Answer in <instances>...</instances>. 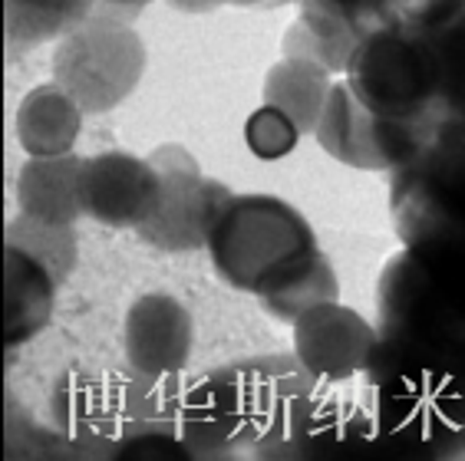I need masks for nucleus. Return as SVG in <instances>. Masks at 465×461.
Returning a JSON list of instances; mask_svg holds the SVG:
<instances>
[{
	"mask_svg": "<svg viewBox=\"0 0 465 461\" xmlns=\"http://www.w3.org/2000/svg\"><path fill=\"white\" fill-rule=\"evenodd\" d=\"M297 142H301V129L274 106L254 109L244 123V145L261 162L287 159L297 149Z\"/></svg>",
	"mask_w": 465,
	"mask_h": 461,
	"instance_id": "22",
	"label": "nucleus"
},
{
	"mask_svg": "<svg viewBox=\"0 0 465 461\" xmlns=\"http://www.w3.org/2000/svg\"><path fill=\"white\" fill-rule=\"evenodd\" d=\"M465 20V0H400L396 24L416 34H442Z\"/></svg>",
	"mask_w": 465,
	"mask_h": 461,
	"instance_id": "24",
	"label": "nucleus"
},
{
	"mask_svg": "<svg viewBox=\"0 0 465 461\" xmlns=\"http://www.w3.org/2000/svg\"><path fill=\"white\" fill-rule=\"evenodd\" d=\"M337 76L317 63L281 56L264 76V106H274L301 129V135H313L321 115L331 103Z\"/></svg>",
	"mask_w": 465,
	"mask_h": 461,
	"instance_id": "17",
	"label": "nucleus"
},
{
	"mask_svg": "<svg viewBox=\"0 0 465 461\" xmlns=\"http://www.w3.org/2000/svg\"><path fill=\"white\" fill-rule=\"evenodd\" d=\"M125 363L143 379H172L192 359L195 349V319L188 307L172 293H143L129 307L123 323Z\"/></svg>",
	"mask_w": 465,
	"mask_h": 461,
	"instance_id": "13",
	"label": "nucleus"
},
{
	"mask_svg": "<svg viewBox=\"0 0 465 461\" xmlns=\"http://www.w3.org/2000/svg\"><path fill=\"white\" fill-rule=\"evenodd\" d=\"M291 329H294L291 353L323 389H341L347 382L363 379L380 346V327L343 307L341 300L304 313Z\"/></svg>",
	"mask_w": 465,
	"mask_h": 461,
	"instance_id": "11",
	"label": "nucleus"
},
{
	"mask_svg": "<svg viewBox=\"0 0 465 461\" xmlns=\"http://www.w3.org/2000/svg\"><path fill=\"white\" fill-rule=\"evenodd\" d=\"M337 300H341V277L333 270V260L321 250L317 260H313L307 270H301L294 280H287L284 287L271 290L268 297H261V307L274 319L294 327L304 313L317 310L323 303H337Z\"/></svg>",
	"mask_w": 465,
	"mask_h": 461,
	"instance_id": "19",
	"label": "nucleus"
},
{
	"mask_svg": "<svg viewBox=\"0 0 465 461\" xmlns=\"http://www.w3.org/2000/svg\"><path fill=\"white\" fill-rule=\"evenodd\" d=\"M162 406L169 428L185 438L198 458L234 455L238 448H254V408L238 363L192 376L185 382L162 379Z\"/></svg>",
	"mask_w": 465,
	"mask_h": 461,
	"instance_id": "7",
	"label": "nucleus"
},
{
	"mask_svg": "<svg viewBox=\"0 0 465 461\" xmlns=\"http://www.w3.org/2000/svg\"><path fill=\"white\" fill-rule=\"evenodd\" d=\"M432 125H406L386 123L370 113L347 80H337L331 93V103L323 109L321 125L313 129V139L333 162L350 165L357 172H400L410 165L420 152L436 142Z\"/></svg>",
	"mask_w": 465,
	"mask_h": 461,
	"instance_id": "8",
	"label": "nucleus"
},
{
	"mask_svg": "<svg viewBox=\"0 0 465 461\" xmlns=\"http://www.w3.org/2000/svg\"><path fill=\"white\" fill-rule=\"evenodd\" d=\"M376 327L465 353V240L403 244L376 280Z\"/></svg>",
	"mask_w": 465,
	"mask_h": 461,
	"instance_id": "3",
	"label": "nucleus"
},
{
	"mask_svg": "<svg viewBox=\"0 0 465 461\" xmlns=\"http://www.w3.org/2000/svg\"><path fill=\"white\" fill-rule=\"evenodd\" d=\"M7 244L34 254L40 264H46L54 270L56 280L70 274L73 260H76V238L73 228H54V224L34 221L27 214H17L7 224Z\"/></svg>",
	"mask_w": 465,
	"mask_h": 461,
	"instance_id": "20",
	"label": "nucleus"
},
{
	"mask_svg": "<svg viewBox=\"0 0 465 461\" xmlns=\"http://www.w3.org/2000/svg\"><path fill=\"white\" fill-rule=\"evenodd\" d=\"M341 80L386 123L442 129V73L432 36L400 24L376 30L357 46Z\"/></svg>",
	"mask_w": 465,
	"mask_h": 461,
	"instance_id": "4",
	"label": "nucleus"
},
{
	"mask_svg": "<svg viewBox=\"0 0 465 461\" xmlns=\"http://www.w3.org/2000/svg\"><path fill=\"white\" fill-rule=\"evenodd\" d=\"M4 337L7 346H20L44 333V327L54 317L56 280L54 270L20 248H10L4 254Z\"/></svg>",
	"mask_w": 465,
	"mask_h": 461,
	"instance_id": "15",
	"label": "nucleus"
},
{
	"mask_svg": "<svg viewBox=\"0 0 465 461\" xmlns=\"http://www.w3.org/2000/svg\"><path fill=\"white\" fill-rule=\"evenodd\" d=\"M222 4H232V7H251V10H274V7H287V4H301V0H222Z\"/></svg>",
	"mask_w": 465,
	"mask_h": 461,
	"instance_id": "27",
	"label": "nucleus"
},
{
	"mask_svg": "<svg viewBox=\"0 0 465 461\" xmlns=\"http://www.w3.org/2000/svg\"><path fill=\"white\" fill-rule=\"evenodd\" d=\"M162 178V201L159 211L135 230L153 248L172 250H198L208 244L212 224H215L222 204L234 195L215 178L202 175V165L195 155L179 142H165L149 155Z\"/></svg>",
	"mask_w": 465,
	"mask_h": 461,
	"instance_id": "9",
	"label": "nucleus"
},
{
	"mask_svg": "<svg viewBox=\"0 0 465 461\" xmlns=\"http://www.w3.org/2000/svg\"><path fill=\"white\" fill-rule=\"evenodd\" d=\"M169 4L182 14H212V10L224 7L222 0H169Z\"/></svg>",
	"mask_w": 465,
	"mask_h": 461,
	"instance_id": "26",
	"label": "nucleus"
},
{
	"mask_svg": "<svg viewBox=\"0 0 465 461\" xmlns=\"http://www.w3.org/2000/svg\"><path fill=\"white\" fill-rule=\"evenodd\" d=\"M462 132H465V129H462Z\"/></svg>",
	"mask_w": 465,
	"mask_h": 461,
	"instance_id": "30",
	"label": "nucleus"
},
{
	"mask_svg": "<svg viewBox=\"0 0 465 461\" xmlns=\"http://www.w3.org/2000/svg\"><path fill=\"white\" fill-rule=\"evenodd\" d=\"M202 461H234V455H215V458H202Z\"/></svg>",
	"mask_w": 465,
	"mask_h": 461,
	"instance_id": "28",
	"label": "nucleus"
},
{
	"mask_svg": "<svg viewBox=\"0 0 465 461\" xmlns=\"http://www.w3.org/2000/svg\"><path fill=\"white\" fill-rule=\"evenodd\" d=\"M83 106L60 86L40 83L20 99L14 115V132L27 159H60L73 155L76 139L83 132Z\"/></svg>",
	"mask_w": 465,
	"mask_h": 461,
	"instance_id": "14",
	"label": "nucleus"
},
{
	"mask_svg": "<svg viewBox=\"0 0 465 461\" xmlns=\"http://www.w3.org/2000/svg\"><path fill=\"white\" fill-rule=\"evenodd\" d=\"M145 44L133 24L90 17L54 50V83H60L83 113L99 115L123 106L145 76Z\"/></svg>",
	"mask_w": 465,
	"mask_h": 461,
	"instance_id": "6",
	"label": "nucleus"
},
{
	"mask_svg": "<svg viewBox=\"0 0 465 461\" xmlns=\"http://www.w3.org/2000/svg\"><path fill=\"white\" fill-rule=\"evenodd\" d=\"M162 201V178L149 159L133 152H99L83 159L80 204L83 214L106 228L139 230Z\"/></svg>",
	"mask_w": 465,
	"mask_h": 461,
	"instance_id": "12",
	"label": "nucleus"
},
{
	"mask_svg": "<svg viewBox=\"0 0 465 461\" xmlns=\"http://www.w3.org/2000/svg\"><path fill=\"white\" fill-rule=\"evenodd\" d=\"M80 172L83 159L76 152L60 159H27L17 172L20 214L54 228H73L83 218Z\"/></svg>",
	"mask_w": 465,
	"mask_h": 461,
	"instance_id": "16",
	"label": "nucleus"
},
{
	"mask_svg": "<svg viewBox=\"0 0 465 461\" xmlns=\"http://www.w3.org/2000/svg\"><path fill=\"white\" fill-rule=\"evenodd\" d=\"M205 248L224 284L254 293L258 300L294 280L321 254L304 214L284 198L264 191L228 198Z\"/></svg>",
	"mask_w": 465,
	"mask_h": 461,
	"instance_id": "2",
	"label": "nucleus"
},
{
	"mask_svg": "<svg viewBox=\"0 0 465 461\" xmlns=\"http://www.w3.org/2000/svg\"><path fill=\"white\" fill-rule=\"evenodd\" d=\"M390 218L400 244L465 240V132L442 129L436 142L390 178Z\"/></svg>",
	"mask_w": 465,
	"mask_h": 461,
	"instance_id": "5",
	"label": "nucleus"
},
{
	"mask_svg": "<svg viewBox=\"0 0 465 461\" xmlns=\"http://www.w3.org/2000/svg\"><path fill=\"white\" fill-rule=\"evenodd\" d=\"M4 17L14 46L60 44L93 17V0H4Z\"/></svg>",
	"mask_w": 465,
	"mask_h": 461,
	"instance_id": "18",
	"label": "nucleus"
},
{
	"mask_svg": "<svg viewBox=\"0 0 465 461\" xmlns=\"http://www.w3.org/2000/svg\"><path fill=\"white\" fill-rule=\"evenodd\" d=\"M432 46L442 73V129H465V20L432 34Z\"/></svg>",
	"mask_w": 465,
	"mask_h": 461,
	"instance_id": "21",
	"label": "nucleus"
},
{
	"mask_svg": "<svg viewBox=\"0 0 465 461\" xmlns=\"http://www.w3.org/2000/svg\"><path fill=\"white\" fill-rule=\"evenodd\" d=\"M153 0H93V17H109V20H123V24H133Z\"/></svg>",
	"mask_w": 465,
	"mask_h": 461,
	"instance_id": "25",
	"label": "nucleus"
},
{
	"mask_svg": "<svg viewBox=\"0 0 465 461\" xmlns=\"http://www.w3.org/2000/svg\"><path fill=\"white\" fill-rule=\"evenodd\" d=\"M376 416L422 435L439 461L465 452V353L406 337H383L363 376Z\"/></svg>",
	"mask_w": 465,
	"mask_h": 461,
	"instance_id": "1",
	"label": "nucleus"
},
{
	"mask_svg": "<svg viewBox=\"0 0 465 461\" xmlns=\"http://www.w3.org/2000/svg\"><path fill=\"white\" fill-rule=\"evenodd\" d=\"M449 461H465V452H462V455H456V458H449Z\"/></svg>",
	"mask_w": 465,
	"mask_h": 461,
	"instance_id": "29",
	"label": "nucleus"
},
{
	"mask_svg": "<svg viewBox=\"0 0 465 461\" xmlns=\"http://www.w3.org/2000/svg\"><path fill=\"white\" fill-rule=\"evenodd\" d=\"M307 461H439L422 435L376 416L370 402L333 399L331 389L304 428Z\"/></svg>",
	"mask_w": 465,
	"mask_h": 461,
	"instance_id": "10",
	"label": "nucleus"
},
{
	"mask_svg": "<svg viewBox=\"0 0 465 461\" xmlns=\"http://www.w3.org/2000/svg\"><path fill=\"white\" fill-rule=\"evenodd\" d=\"M109 461H202L175 428H139L119 438Z\"/></svg>",
	"mask_w": 465,
	"mask_h": 461,
	"instance_id": "23",
	"label": "nucleus"
}]
</instances>
